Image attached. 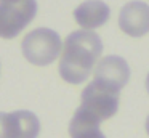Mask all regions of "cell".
<instances>
[{
  "mask_svg": "<svg viewBox=\"0 0 149 138\" xmlns=\"http://www.w3.org/2000/svg\"><path fill=\"white\" fill-rule=\"evenodd\" d=\"M103 53V42L95 31H74L66 37L59 56V76L72 85L85 82Z\"/></svg>",
  "mask_w": 149,
  "mask_h": 138,
  "instance_id": "cell-1",
  "label": "cell"
},
{
  "mask_svg": "<svg viewBox=\"0 0 149 138\" xmlns=\"http://www.w3.org/2000/svg\"><path fill=\"white\" fill-rule=\"evenodd\" d=\"M21 51L34 66H48L63 51V42L59 34L53 29L37 27L24 35Z\"/></svg>",
  "mask_w": 149,
  "mask_h": 138,
  "instance_id": "cell-2",
  "label": "cell"
},
{
  "mask_svg": "<svg viewBox=\"0 0 149 138\" xmlns=\"http://www.w3.org/2000/svg\"><path fill=\"white\" fill-rule=\"evenodd\" d=\"M119 92L120 90L93 79L82 92L79 108L103 122L112 117L119 109Z\"/></svg>",
  "mask_w": 149,
  "mask_h": 138,
  "instance_id": "cell-3",
  "label": "cell"
},
{
  "mask_svg": "<svg viewBox=\"0 0 149 138\" xmlns=\"http://www.w3.org/2000/svg\"><path fill=\"white\" fill-rule=\"evenodd\" d=\"M37 15L36 0L0 2V39H15L32 22Z\"/></svg>",
  "mask_w": 149,
  "mask_h": 138,
  "instance_id": "cell-4",
  "label": "cell"
},
{
  "mask_svg": "<svg viewBox=\"0 0 149 138\" xmlns=\"http://www.w3.org/2000/svg\"><path fill=\"white\" fill-rule=\"evenodd\" d=\"M40 120L31 111L0 112V138H37Z\"/></svg>",
  "mask_w": 149,
  "mask_h": 138,
  "instance_id": "cell-5",
  "label": "cell"
},
{
  "mask_svg": "<svg viewBox=\"0 0 149 138\" xmlns=\"http://www.w3.org/2000/svg\"><path fill=\"white\" fill-rule=\"evenodd\" d=\"M119 27L130 37H143L149 32V5L141 0H132L120 8Z\"/></svg>",
  "mask_w": 149,
  "mask_h": 138,
  "instance_id": "cell-6",
  "label": "cell"
},
{
  "mask_svg": "<svg viewBox=\"0 0 149 138\" xmlns=\"http://www.w3.org/2000/svg\"><path fill=\"white\" fill-rule=\"evenodd\" d=\"M95 79L107 83V85L114 87L117 90H122L128 83L130 66L122 56H117V55L104 56L96 64Z\"/></svg>",
  "mask_w": 149,
  "mask_h": 138,
  "instance_id": "cell-7",
  "label": "cell"
},
{
  "mask_svg": "<svg viewBox=\"0 0 149 138\" xmlns=\"http://www.w3.org/2000/svg\"><path fill=\"white\" fill-rule=\"evenodd\" d=\"M111 8L103 0H87L74 10V19L82 29L93 31L109 21Z\"/></svg>",
  "mask_w": 149,
  "mask_h": 138,
  "instance_id": "cell-8",
  "label": "cell"
},
{
  "mask_svg": "<svg viewBox=\"0 0 149 138\" xmlns=\"http://www.w3.org/2000/svg\"><path fill=\"white\" fill-rule=\"evenodd\" d=\"M101 120L90 116L82 108H77L69 124L71 138H106L100 128Z\"/></svg>",
  "mask_w": 149,
  "mask_h": 138,
  "instance_id": "cell-9",
  "label": "cell"
},
{
  "mask_svg": "<svg viewBox=\"0 0 149 138\" xmlns=\"http://www.w3.org/2000/svg\"><path fill=\"white\" fill-rule=\"evenodd\" d=\"M146 132H148V135H149V116H148V119H146Z\"/></svg>",
  "mask_w": 149,
  "mask_h": 138,
  "instance_id": "cell-10",
  "label": "cell"
},
{
  "mask_svg": "<svg viewBox=\"0 0 149 138\" xmlns=\"http://www.w3.org/2000/svg\"><path fill=\"white\" fill-rule=\"evenodd\" d=\"M146 90H148V93H149V74H148V77H146Z\"/></svg>",
  "mask_w": 149,
  "mask_h": 138,
  "instance_id": "cell-11",
  "label": "cell"
},
{
  "mask_svg": "<svg viewBox=\"0 0 149 138\" xmlns=\"http://www.w3.org/2000/svg\"><path fill=\"white\" fill-rule=\"evenodd\" d=\"M0 2H16V0H0Z\"/></svg>",
  "mask_w": 149,
  "mask_h": 138,
  "instance_id": "cell-12",
  "label": "cell"
}]
</instances>
